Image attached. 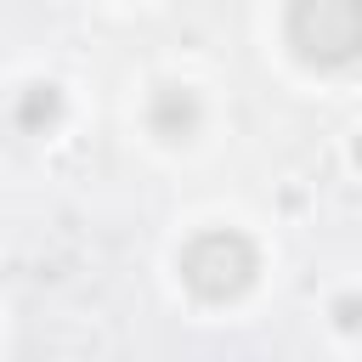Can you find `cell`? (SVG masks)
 Listing matches in <instances>:
<instances>
[{
	"label": "cell",
	"instance_id": "cell-1",
	"mask_svg": "<svg viewBox=\"0 0 362 362\" xmlns=\"http://www.w3.org/2000/svg\"><path fill=\"white\" fill-rule=\"evenodd\" d=\"M283 34L305 68H351L362 57V0H288Z\"/></svg>",
	"mask_w": 362,
	"mask_h": 362
},
{
	"label": "cell",
	"instance_id": "cell-2",
	"mask_svg": "<svg viewBox=\"0 0 362 362\" xmlns=\"http://www.w3.org/2000/svg\"><path fill=\"white\" fill-rule=\"evenodd\" d=\"M260 277V255L243 232L232 226H215V232H198L187 249H181V283L209 300V305H226L238 294H249Z\"/></svg>",
	"mask_w": 362,
	"mask_h": 362
},
{
	"label": "cell",
	"instance_id": "cell-3",
	"mask_svg": "<svg viewBox=\"0 0 362 362\" xmlns=\"http://www.w3.org/2000/svg\"><path fill=\"white\" fill-rule=\"evenodd\" d=\"M147 124H153V136H164V141H187V136L198 130V96H192V90H181V85L158 90V96H153Z\"/></svg>",
	"mask_w": 362,
	"mask_h": 362
},
{
	"label": "cell",
	"instance_id": "cell-4",
	"mask_svg": "<svg viewBox=\"0 0 362 362\" xmlns=\"http://www.w3.org/2000/svg\"><path fill=\"white\" fill-rule=\"evenodd\" d=\"M11 119H17L23 136H45V130L62 119V90H57V85H28V90L17 96V107H11Z\"/></svg>",
	"mask_w": 362,
	"mask_h": 362
},
{
	"label": "cell",
	"instance_id": "cell-5",
	"mask_svg": "<svg viewBox=\"0 0 362 362\" xmlns=\"http://www.w3.org/2000/svg\"><path fill=\"white\" fill-rule=\"evenodd\" d=\"M328 317H334L339 334H362V294H339V300L328 305Z\"/></svg>",
	"mask_w": 362,
	"mask_h": 362
},
{
	"label": "cell",
	"instance_id": "cell-6",
	"mask_svg": "<svg viewBox=\"0 0 362 362\" xmlns=\"http://www.w3.org/2000/svg\"><path fill=\"white\" fill-rule=\"evenodd\" d=\"M356 158H362V141H356Z\"/></svg>",
	"mask_w": 362,
	"mask_h": 362
}]
</instances>
